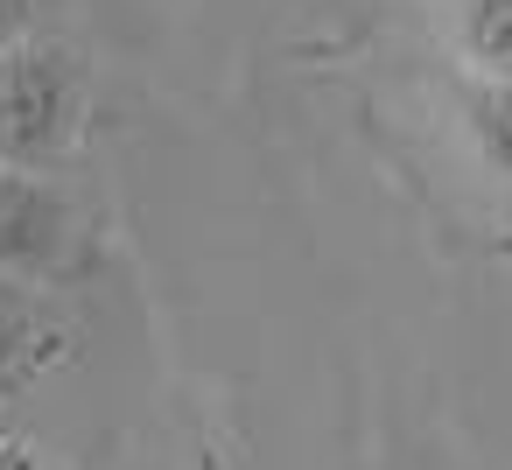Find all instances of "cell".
<instances>
[{"instance_id": "obj_6", "label": "cell", "mask_w": 512, "mask_h": 470, "mask_svg": "<svg viewBox=\"0 0 512 470\" xmlns=\"http://www.w3.org/2000/svg\"><path fill=\"white\" fill-rule=\"evenodd\" d=\"M22 351H29V330H22V295H0V386L15 379Z\"/></svg>"}, {"instance_id": "obj_7", "label": "cell", "mask_w": 512, "mask_h": 470, "mask_svg": "<svg viewBox=\"0 0 512 470\" xmlns=\"http://www.w3.org/2000/svg\"><path fill=\"white\" fill-rule=\"evenodd\" d=\"M0 295H22V288H8V281H0Z\"/></svg>"}, {"instance_id": "obj_1", "label": "cell", "mask_w": 512, "mask_h": 470, "mask_svg": "<svg viewBox=\"0 0 512 470\" xmlns=\"http://www.w3.org/2000/svg\"><path fill=\"white\" fill-rule=\"evenodd\" d=\"M85 71L71 43H15L0 50V169H50L78 127Z\"/></svg>"}, {"instance_id": "obj_5", "label": "cell", "mask_w": 512, "mask_h": 470, "mask_svg": "<svg viewBox=\"0 0 512 470\" xmlns=\"http://www.w3.org/2000/svg\"><path fill=\"white\" fill-rule=\"evenodd\" d=\"M43 15H50V0H0V50L36 43L43 36Z\"/></svg>"}, {"instance_id": "obj_4", "label": "cell", "mask_w": 512, "mask_h": 470, "mask_svg": "<svg viewBox=\"0 0 512 470\" xmlns=\"http://www.w3.org/2000/svg\"><path fill=\"white\" fill-rule=\"evenodd\" d=\"M470 120H477V141H484V155L498 162V169H512V85H477V99H470Z\"/></svg>"}, {"instance_id": "obj_3", "label": "cell", "mask_w": 512, "mask_h": 470, "mask_svg": "<svg viewBox=\"0 0 512 470\" xmlns=\"http://www.w3.org/2000/svg\"><path fill=\"white\" fill-rule=\"evenodd\" d=\"M463 57L477 78L512 85V0H463Z\"/></svg>"}, {"instance_id": "obj_2", "label": "cell", "mask_w": 512, "mask_h": 470, "mask_svg": "<svg viewBox=\"0 0 512 470\" xmlns=\"http://www.w3.org/2000/svg\"><path fill=\"white\" fill-rule=\"evenodd\" d=\"M78 253V211L50 169H0V281L43 288Z\"/></svg>"}]
</instances>
